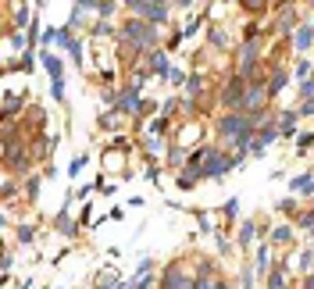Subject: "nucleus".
I'll list each match as a JSON object with an SVG mask.
<instances>
[{
	"instance_id": "nucleus-1",
	"label": "nucleus",
	"mask_w": 314,
	"mask_h": 289,
	"mask_svg": "<svg viewBox=\"0 0 314 289\" xmlns=\"http://www.w3.org/2000/svg\"><path fill=\"white\" fill-rule=\"evenodd\" d=\"M136 11H143V14H150V18H164V7H161V4H143V7L136 4Z\"/></svg>"
}]
</instances>
